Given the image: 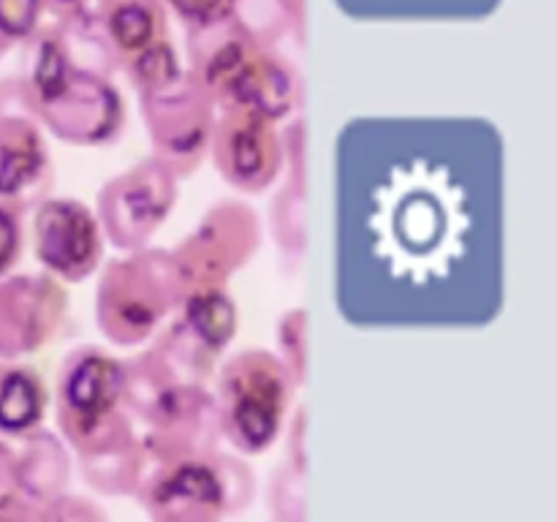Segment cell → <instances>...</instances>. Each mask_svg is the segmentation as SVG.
Returning a JSON list of instances; mask_svg holds the SVG:
<instances>
[{
  "label": "cell",
  "instance_id": "obj_2",
  "mask_svg": "<svg viewBox=\"0 0 557 522\" xmlns=\"http://www.w3.org/2000/svg\"><path fill=\"white\" fill-rule=\"evenodd\" d=\"M185 44L188 71L205 85L218 109L248 107L277 123L297 107L299 79L294 65L277 49L261 47L234 16L185 30Z\"/></svg>",
  "mask_w": 557,
  "mask_h": 522
},
{
  "label": "cell",
  "instance_id": "obj_16",
  "mask_svg": "<svg viewBox=\"0 0 557 522\" xmlns=\"http://www.w3.org/2000/svg\"><path fill=\"white\" fill-rule=\"evenodd\" d=\"M180 319L172 330L183 337L188 346L205 359L215 364L228 348V343L237 335V304L228 297L226 288H205V291H190L177 304Z\"/></svg>",
  "mask_w": 557,
  "mask_h": 522
},
{
  "label": "cell",
  "instance_id": "obj_7",
  "mask_svg": "<svg viewBox=\"0 0 557 522\" xmlns=\"http://www.w3.org/2000/svg\"><path fill=\"white\" fill-rule=\"evenodd\" d=\"M259 239L261 226L253 207L239 199L215 201L201 215L199 226L169 250L180 299L190 291L226 288L228 277L259 250Z\"/></svg>",
  "mask_w": 557,
  "mask_h": 522
},
{
  "label": "cell",
  "instance_id": "obj_8",
  "mask_svg": "<svg viewBox=\"0 0 557 522\" xmlns=\"http://www.w3.org/2000/svg\"><path fill=\"white\" fill-rule=\"evenodd\" d=\"M141 120L152 141V158L174 177H190L210 152L218 107L188 69L161 90L139 96Z\"/></svg>",
  "mask_w": 557,
  "mask_h": 522
},
{
  "label": "cell",
  "instance_id": "obj_6",
  "mask_svg": "<svg viewBox=\"0 0 557 522\" xmlns=\"http://www.w3.org/2000/svg\"><path fill=\"white\" fill-rule=\"evenodd\" d=\"M180 304V286L166 250H134L107 261L96 288V321L112 346L136 348Z\"/></svg>",
  "mask_w": 557,
  "mask_h": 522
},
{
  "label": "cell",
  "instance_id": "obj_28",
  "mask_svg": "<svg viewBox=\"0 0 557 522\" xmlns=\"http://www.w3.org/2000/svg\"><path fill=\"white\" fill-rule=\"evenodd\" d=\"M90 5L92 0H44V14L52 16V22H69L85 16Z\"/></svg>",
  "mask_w": 557,
  "mask_h": 522
},
{
  "label": "cell",
  "instance_id": "obj_15",
  "mask_svg": "<svg viewBox=\"0 0 557 522\" xmlns=\"http://www.w3.org/2000/svg\"><path fill=\"white\" fill-rule=\"evenodd\" d=\"M92 25L120 69L169 38V16L163 0H96L90 5Z\"/></svg>",
  "mask_w": 557,
  "mask_h": 522
},
{
  "label": "cell",
  "instance_id": "obj_13",
  "mask_svg": "<svg viewBox=\"0 0 557 522\" xmlns=\"http://www.w3.org/2000/svg\"><path fill=\"white\" fill-rule=\"evenodd\" d=\"M139 440L147 471L221 451L223 435L212 391H207L205 384L180 386L172 400L147 424V433Z\"/></svg>",
  "mask_w": 557,
  "mask_h": 522
},
{
  "label": "cell",
  "instance_id": "obj_10",
  "mask_svg": "<svg viewBox=\"0 0 557 522\" xmlns=\"http://www.w3.org/2000/svg\"><path fill=\"white\" fill-rule=\"evenodd\" d=\"M210 158L223 183L239 194H264L281 177L286 141L275 120L248 107L218 109L210 136Z\"/></svg>",
  "mask_w": 557,
  "mask_h": 522
},
{
  "label": "cell",
  "instance_id": "obj_24",
  "mask_svg": "<svg viewBox=\"0 0 557 522\" xmlns=\"http://www.w3.org/2000/svg\"><path fill=\"white\" fill-rule=\"evenodd\" d=\"M38 509V522H109L107 511L85 495H58Z\"/></svg>",
  "mask_w": 557,
  "mask_h": 522
},
{
  "label": "cell",
  "instance_id": "obj_20",
  "mask_svg": "<svg viewBox=\"0 0 557 522\" xmlns=\"http://www.w3.org/2000/svg\"><path fill=\"white\" fill-rule=\"evenodd\" d=\"M232 16L261 47L272 49L294 27L286 0H234Z\"/></svg>",
  "mask_w": 557,
  "mask_h": 522
},
{
  "label": "cell",
  "instance_id": "obj_21",
  "mask_svg": "<svg viewBox=\"0 0 557 522\" xmlns=\"http://www.w3.org/2000/svg\"><path fill=\"white\" fill-rule=\"evenodd\" d=\"M125 74H128L131 85H134L136 96H145V92L161 90L169 82L177 79L185 71L183 60H180L177 49H174L172 38L156 44L147 52H141L139 58H134L131 63L123 65Z\"/></svg>",
  "mask_w": 557,
  "mask_h": 522
},
{
  "label": "cell",
  "instance_id": "obj_27",
  "mask_svg": "<svg viewBox=\"0 0 557 522\" xmlns=\"http://www.w3.org/2000/svg\"><path fill=\"white\" fill-rule=\"evenodd\" d=\"M20 500L16 487V451L5 440H0V506Z\"/></svg>",
  "mask_w": 557,
  "mask_h": 522
},
{
  "label": "cell",
  "instance_id": "obj_14",
  "mask_svg": "<svg viewBox=\"0 0 557 522\" xmlns=\"http://www.w3.org/2000/svg\"><path fill=\"white\" fill-rule=\"evenodd\" d=\"M54 166L33 114L0 117V201L27 212L52 196Z\"/></svg>",
  "mask_w": 557,
  "mask_h": 522
},
{
  "label": "cell",
  "instance_id": "obj_29",
  "mask_svg": "<svg viewBox=\"0 0 557 522\" xmlns=\"http://www.w3.org/2000/svg\"><path fill=\"white\" fill-rule=\"evenodd\" d=\"M0 522H38V509L20 498L9 506H0Z\"/></svg>",
  "mask_w": 557,
  "mask_h": 522
},
{
  "label": "cell",
  "instance_id": "obj_23",
  "mask_svg": "<svg viewBox=\"0 0 557 522\" xmlns=\"http://www.w3.org/2000/svg\"><path fill=\"white\" fill-rule=\"evenodd\" d=\"M44 25V0H0V36L27 41Z\"/></svg>",
  "mask_w": 557,
  "mask_h": 522
},
{
  "label": "cell",
  "instance_id": "obj_3",
  "mask_svg": "<svg viewBox=\"0 0 557 522\" xmlns=\"http://www.w3.org/2000/svg\"><path fill=\"white\" fill-rule=\"evenodd\" d=\"M123 391V359L98 346L65 353L54 378V417L60 435L76 455L90 457L136 438Z\"/></svg>",
  "mask_w": 557,
  "mask_h": 522
},
{
  "label": "cell",
  "instance_id": "obj_1",
  "mask_svg": "<svg viewBox=\"0 0 557 522\" xmlns=\"http://www.w3.org/2000/svg\"><path fill=\"white\" fill-rule=\"evenodd\" d=\"M25 85L38 125L79 147L112 145L125 130V101L112 79L71 58L63 30L44 22L25 41Z\"/></svg>",
  "mask_w": 557,
  "mask_h": 522
},
{
  "label": "cell",
  "instance_id": "obj_18",
  "mask_svg": "<svg viewBox=\"0 0 557 522\" xmlns=\"http://www.w3.org/2000/svg\"><path fill=\"white\" fill-rule=\"evenodd\" d=\"M49 408V389L41 373L16 359H0V435L27 438L41 430Z\"/></svg>",
  "mask_w": 557,
  "mask_h": 522
},
{
  "label": "cell",
  "instance_id": "obj_26",
  "mask_svg": "<svg viewBox=\"0 0 557 522\" xmlns=\"http://www.w3.org/2000/svg\"><path fill=\"white\" fill-rule=\"evenodd\" d=\"M163 3L177 14L185 30H199L232 16L234 0H163Z\"/></svg>",
  "mask_w": 557,
  "mask_h": 522
},
{
  "label": "cell",
  "instance_id": "obj_17",
  "mask_svg": "<svg viewBox=\"0 0 557 522\" xmlns=\"http://www.w3.org/2000/svg\"><path fill=\"white\" fill-rule=\"evenodd\" d=\"M71 457L63 440L49 430H36L22 438L16 451V487L20 498L33 506H44L69 489Z\"/></svg>",
  "mask_w": 557,
  "mask_h": 522
},
{
  "label": "cell",
  "instance_id": "obj_22",
  "mask_svg": "<svg viewBox=\"0 0 557 522\" xmlns=\"http://www.w3.org/2000/svg\"><path fill=\"white\" fill-rule=\"evenodd\" d=\"M305 468L286 462L272 473L270 511L277 522H305Z\"/></svg>",
  "mask_w": 557,
  "mask_h": 522
},
{
  "label": "cell",
  "instance_id": "obj_4",
  "mask_svg": "<svg viewBox=\"0 0 557 522\" xmlns=\"http://www.w3.org/2000/svg\"><path fill=\"white\" fill-rule=\"evenodd\" d=\"M297 381L267 348H243L218 370L215 411L221 435L239 455H261L286 422Z\"/></svg>",
  "mask_w": 557,
  "mask_h": 522
},
{
  "label": "cell",
  "instance_id": "obj_30",
  "mask_svg": "<svg viewBox=\"0 0 557 522\" xmlns=\"http://www.w3.org/2000/svg\"><path fill=\"white\" fill-rule=\"evenodd\" d=\"M9 49H11V44H9V41H5V38H3V36H0V58H3V54H5V52H9Z\"/></svg>",
  "mask_w": 557,
  "mask_h": 522
},
{
  "label": "cell",
  "instance_id": "obj_19",
  "mask_svg": "<svg viewBox=\"0 0 557 522\" xmlns=\"http://www.w3.org/2000/svg\"><path fill=\"white\" fill-rule=\"evenodd\" d=\"M79 471L85 482L101 495H136L147 476V460L141 440H134L98 455L79 457Z\"/></svg>",
  "mask_w": 557,
  "mask_h": 522
},
{
  "label": "cell",
  "instance_id": "obj_25",
  "mask_svg": "<svg viewBox=\"0 0 557 522\" xmlns=\"http://www.w3.org/2000/svg\"><path fill=\"white\" fill-rule=\"evenodd\" d=\"M25 250V228L22 212L0 201V281L11 275Z\"/></svg>",
  "mask_w": 557,
  "mask_h": 522
},
{
  "label": "cell",
  "instance_id": "obj_5",
  "mask_svg": "<svg viewBox=\"0 0 557 522\" xmlns=\"http://www.w3.org/2000/svg\"><path fill=\"white\" fill-rule=\"evenodd\" d=\"M256 476L239 457L215 455L147 471L139 504L152 522H223L253 504Z\"/></svg>",
  "mask_w": 557,
  "mask_h": 522
},
{
  "label": "cell",
  "instance_id": "obj_11",
  "mask_svg": "<svg viewBox=\"0 0 557 522\" xmlns=\"http://www.w3.org/2000/svg\"><path fill=\"white\" fill-rule=\"evenodd\" d=\"M103 232L79 199L47 196L33 207V253L58 283H82L101 270Z\"/></svg>",
  "mask_w": 557,
  "mask_h": 522
},
{
  "label": "cell",
  "instance_id": "obj_9",
  "mask_svg": "<svg viewBox=\"0 0 557 522\" xmlns=\"http://www.w3.org/2000/svg\"><path fill=\"white\" fill-rule=\"evenodd\" d=\"M177 201V177L156 158L134 163L109 179L96 199V217L114 248L145 250L169 221Z\"/></svg>",
  "mask_w": 557,
  "mask_h": 522
},
{
  "label": "cell",
  "instance_id": "obj_12",
  "mask_svg": "<svg viewBox=\"0 0 557 522\" xmlns=\"http://www.w3.org/2000/svg\"><path fill=\"white\" fill-rule=\"evenodd\" d=\"M69 313L63 283L41 275H9L0 281V359L41 351L58 337Z\"/></svg>",
  "mask_w": 557,
  "mask_h": 522
}]
</instances>
